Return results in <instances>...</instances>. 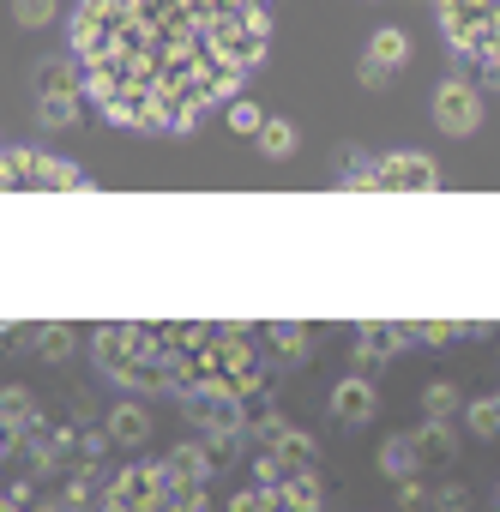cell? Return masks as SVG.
Returning <instances> with one entry per match:
<instances>
[{
	"mask_svg": "<svg viewBox=\"0 0 500 512\" xmlns=\"http://www.w3.org/2000/svg\"><path fill=\"white\" fill-rule=\"evenodd\" d=\"M434 19L470 67L500 79V0H434Z\"/></svg>",
	"mask_w": 500,
	"mask_h": 512,
	"instance_id": "obj_2",
	"label": "cell"
},
{
	"mask_svg": "<svg viewBox=\"0 0 500 512\" xmlns=\"http://www.w3.org/2000/svg\"><path fill=\"white\" fill-rule=\"evenodd\" d=\"M272 7L278 0H79V91L127 133H193L260 73Z\"/></svg>",
	"mask_w": 500,
	"mask_h": 512,
	"instance_id": "obj_1",
	"label": "cell"
},
{
	"mask_svg": "<svg viewBox=\"0 0 500 512\" xmlns=\"http://www.w3.org/2000/svg\"><path fill=\"white\" fill-rule=\"evenodd\" d=\"M476 115H482V103H476V91L464 85V79H446L440 91H434V121H440V133H476Z\"/></svg>",
	"mask_w": 500,
	"mask_h": 512,
	"instance_id": "obj_5",
	"label": "cell"
},
{
	"mask_svg": "<svg viewBox=\"0 0 500 512\" xmlns=\"http://www.w3.org/2000/svg\"><path fill=\"white\" fill-rule=\"evenodd\" d=\"M0 187H85V175L43 151H0Z\"/></svg>",
	"mask_w": 500,
	"mask_h": 512,
	"instance_id": "obj_3",
	"label": "cell"
},
{
	"mask_svg": "<svg viewBox=\"0 0 500 512\" xmlns=\"http://www.w3.org/2000/svg\"><path fill=\"white\" fill-rule=\"evenodd\" d=\"M404 55H410V37H404V31H380V37L368 43V79H386Z\"/></svg>",
	"mask_w": 500,
	"mask_h": 512,
	"instance_id": "obj_6",
	"label": "cell"
},
{
	"mask_svg": "<svg viewBox=\"0 0 500 512\" xmlns=\"http://www.w3.org/2000/svg\"><path fill=\"white\" fill-rule=\"evenodd\" d=\"M290 145H296V133H290L284 121H272V127H266V151H290Z\"/></svg>",
	"mask_w": 500,
	"mask_h": 512,
	"instance_id": "obj_7",
	"label": "cell"
},
{
	"mask_svg": "<svg viewBox=\"0 0 500 512\" xmlns=\"http://www.w3.org/2000/svg\"><path fill=\"white\" fill-rule=\"evenodd\" d=\"M434 181H440L434 163L416 157V151H404V157H380V169H350V187H416V193H428Z\"/></svg>",
	"mask_w": 500,
	"mask_h": 512,
	"instance_id": "obj_4",
	"label": "cell"
}]
</instances>
